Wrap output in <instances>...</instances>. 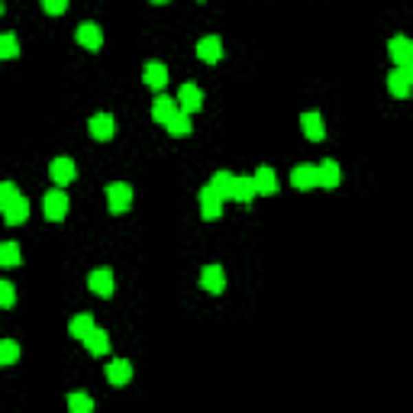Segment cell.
I'll list each match as a JSON object with an SVG mask.
<instances>
[{"instance_id": "obj_1", "label": "cell", "mask_w": 413, "mask_h": 413, "mask_svg": "<svg viewBox=\"0 0 413 413\" xmlns=\"http://www.w3.org/2000/svg\"><path fill=\"white\" fill-rule=\"evenodd\" d=\"M107 203H110V213H126L133 207V188L129 184H110L107 188Z\"/></svg>"}, {"instance_id": "obj_2", "label": "cell", "mask_w": 413, "mask_h": 413, "mask_svg": "<svg viewBox=\"0 0 413 413\" xmlns=\"http://www.w3.org/2000/svg\"><path fill=\"white\" fill-rule=\"evenodd\" d=\"M388 87L394 97H407L413 91V68H394L388 74Z\"/></svg>"}, {"instance_id": "obj_3", "label": "cell", "mask_w": 413, "mask_h": 413, "mask_svg": "<svg viewBox=\"0 0 413 413\" xmlns=\"http://www.w3.org/2000/svg\"><path fill=\"white\" fill-rule=\"evenodd\" d=\"M388 49H391V58L397 62V68H413V43L407 36H394Z\"/></svg>"}, {"instance_id": "obj_4", "label": "cell", "mask_w": 413, "mask_h": 413, "mask_svg": "<svg viewBox=\"0 0 413 413\" xmlns=\"http://www.w3.org/2000/svg\"><path fill=\"white\" fill-rule=\"evenodd\" d=\"M203 107V94L197 85H181L178 91V110H184V113H197Z\"/></svg>"}, {"instance_id": "obj_5", "label": "cell", "mask_w": 413, "mask_h": 413, "mask_svg": "<svg viewBox=\"0 0 413 413\" xmlns=\"http://www.w3.org/2000/svg\"><path fill=\"white\" fill-rule=\"evenodd\" d=\"M65 213H68V194L65 191H49L45 194V220H65Z\"/></svg>"}, {"instance_id": "obj_6", "label": "cell", "mask_w": 413, "mask_h": 413, "mask_svg": "<svg viewBox=\"0 0 413 413\" xmlns=\"http://www.w3.org/2000/svg\"><path fill=\"white\" fill-rule=\"evenodd\" d=\"M87 287H91L97 297H110L113 294V271H110V268H94L91 278H87Z\"/></svg>"}, {"instance_id": "obj_7", "label": "cell", "mask_w": 413, "mask_h": 413, "mask_svg": "<svg viewBox=\"0 0 413 413\" xmlns=\"http://www.w3.org/2000/svg\"><path fill=\"white\" fill-rule=\"evenodd\" d=\"M87 129H91V136H94L97 142H107V139H113V133H117V123H113L110 113H97V117H91Z\"/></svg>"}, {"instance_id": "obj_8", "label": "cell", "mask_w": 413, "mask_h": 413, "mask_svg": "<svg viewBox=\"0 0 413 413\" xmlns=\"http://www.w3.org/2000/svg\"><path fill=\"white\" fill-rule=\"evenodd\" d=\"M339 178H342V171H339V165H336L333 159H326L323 165H317V188L333 191V188H339Z\"/></svg>"}, {"instance_id": "obj_9", "label": "cell", "mask_w": 413, "mask_h": 413, "mask_svg": "<svg viewBox=\"0 0 413 413\" xmlns=\"http://www.w3.org/2000/svg\"><path fill=\"white\" fill-rule=\"evenodd\" d=\"M201 213H203V220H220V213H223V197L213 191L210 184L201 191Z\"/></svg>"}, {"instance_id": "obj_10", "label": "cell", "mask_w": 413, "mask_h": 413, "mask_svg": "<svg viewBox=\"0 0 413 413\" xmlns=\"http://www.w3.org/2000/svg\"><path fill=\"white\" fill-rule=\"evenodd\" d=\"M49 175H52V181L58 184V188H65V184H71L74 175H78V168H74V161L71 159H55L52 165H49Z\"/></svg>"}, {"instance_id": "obj_11", "label": "cell", "mask_w": 413, "mask_h": 413, "mask_svg": "<svg viewBox=\"0 0 413 413\" xmlns=\"http://www.w3.org/2000/svg\"><path fill=\"white\" fill-rule=\"evenodd\" d=\"M26 216H30V203H26L23 194H16V197L3 207V220L10 223V226H20V223H26Z\"/></svg>"}, {"instance_id": "obj_12", "label": "cell", "mask_w": 413, "mask_h": 413, "mask_svg": "<svg viewBox=\"0 0 413 413\" xmlns=\"http://www.w3.org/2000/svg\"><path fill=\"white\" fill-rule=\"evenodd\" d=\"M201 287L203 291H210V294H223V287H226V275H223L220 265H207L201 271Z\"/></svg>"}, {"instance_id": "obj_13", "label": "cell", "mask_w": 413, "mask_h": 413, "mask_svg": "<svg viewBox=\"0 0 413 413\" xmlns=\"http://www.w3.org/2000/svg\"><path fill=\"white\" fill-rule=\"evenodd\" d=\"M255 181V194H265V197H271V194H278V175L268 165H262V168L252 175Z\"/></svg>"}, {"instance_id": "obj_14", "label": "cell", "mask_w": 413, "mask_h": 413, "mask_svg": "<svg viewBox=\"0 0 413 413\" xmlns=\"http://www.w3.org/2000/svg\"><path fill=\"white\" fill-rule=\"evenodd\" d=\"M129 378H133V365H129L126 359H117L107 365V381L113 384V388H123V384H129Z\"/></svg>"}, {"instance_id": "obj_15", "label": "cell", "mask_w": 413, "mask_h": 413, "mask_svg": "<svg viewBox=\"0 0 413 413\" xmlns=\"http://www.w3.org/2000/svg\"><path fill=\"white\" fill-rule=\"evenodd\" d=\"M197 55H201V62H207V65L220 62V58H223V43H220V36H203L201 43H197Z\"/></svg>"}, {"instance_id": "obj_16", "label": "cell", "mask_w": 413, "mask_h": 413, "mask_svg": "<svg viewBox=\"0 0 413 413\" xmlns=\"http://www.w3.org/2000/svg\"><path fill=\"white\" fill-rule=\"evenodd\" d=\"M78 43L94 52V49H100V45H104V32H100V26H97V23H81V26H78Z\"/></svg>"}, {"instance_id": "obj_17", "label": "cell", "mask_w": 413, "mask_h": 413, "mask_svg": "<svg viewBox=\"0 0 413 413\" xmlns=\"http://www.w3.org/2000/svg\"><path fill=\"white\" fill-rule=\"evenodd\" d=\"M291 184H294L297 191L317 188V168H313V165H297V168L291 171Z\"/></svg>"}, {"instance_id": "obj_18", "label": "cell", "mask_w": 413, "mask_h": 413, "mask_svg": "<svg viewBox=\"0 0 413 413\" xmlns=\"http://www.w3.org/2000/svg\"><path fill=\"white\" fill-rule=\"evenodd\" d=\"M300 126H304V136L313 139V142H323V136H326V129H323V117H320L317 110L304 113V117H300Z\"/></svg>"}, {"instance_id": "obj_19", "label": "cell", "mask_w": 413, "mask_h": 413, "mask_svg": "<svg viewBox=\"0 0 413 413\" xmlns=\"http://www.w3.org/2000/svg\"><path fill=\"white\" fill-rule=\"evenodd\" d=\"M142 81H146L148 87H155V91H161V87L168 85V68L161 62H148L146 71H142Z\"/></svg>"}, {"instance_id": "obj_20", "label": "cell", "mask_w": 413, "mask_h": 413, "mask_svg": "<svg viewBox=\"0 0 413 413\" xmlns=\"http://www.w3.org/2000/svg\"><path fill=\"white\" fill-rule=\"evenodd\" d=\"M87 346V352H91V355H107V352H110V339H107V333L104 329H91V333H87L85 339H81Z\"/></svg>"}, {"instance_id": "obj_21", "label": "cell", "mask_w": 413, "mask_h": 413, "mask_svg": "<svg viewBox=\"0 0 413 413\" xmlns=\"http://www.w3.org/2000/svg\"><path fill=\"white\" fill-rule=\"evenodd\" d=\"M175 113H178V100H171V97H155V104H152L155 123H168Z\"/></svg>"}, {"instance_id": "obj_22", "label": "cell", "mask_w": 413, "mask_h": 413, "mask_svg": "<svg viewBox=\"0 0 413 413\" xmlns=\"http://www.w3.org/2000/svg\"><path fill=\"white\" fill-rule=\"evenodd\" d=\"M233 178H236V175H230V171H216V175H213L210 188L220 194L223 201H233Z\"/></svg>"}, {"instance_id": "obj_23", "label": "cell", "mask_w": 413, "mask_h": 413, "mask_svg": "<svg viewBox=\"0 0 413 413\" xmlns=\"http://www.w3.org/2000/svg\"><path fill=\"white\" fill-rule=\"evenodd\" d=\"M255 197V181L252 178H233V201L249 203Z\"/></svg>"}, {"instance_id": "obj_24", "label": "cell", "mask_w": 413, "mask_h": 413, "mask_svg": "<svg viewBox=\"0 0 413 413\" xmlns=\"http://www.w3.org/2000/svg\"><path fill=\"white\" fill-rule=\"evenodd\" d=\"M165 126H168L171 136H191V113L178 110V113H175V117H171Z\"/></svg>"}, {"instance_id": "obj_25", "label": "cell", "mask_w": 413, "mask_h": 413, "mask_svg": "<svg viewBox=\"0 0 413 413\" xmlns=\"http://www.w3.org/2000/svg\"><path fill=\"white\" fill-rule=\"evenodd\" d=\"M20 265V245L16 243H0V268Z\"/></svg>"}, {"instance_id": "obj_26", "label": "cell", "mask_w": 413, "mask_h": 413, "mask_svg": "<svg viewBox=\"0 0 413 413\" xmlns=\"http://www.w3.org/2000/svg\"><path fill=\"white\" fill-rule=\"evenodd\" d=\"M20 55V43L13 32H0V58H16Z\"/></svg>"}, {"instance_id": "obj_27", "label": "cell", "mask_w": 413, "mask_h": 413, "mask_svg": "<svg viewBox=\"0 0 413 413\" xmlns=\"http://www.w3.org/2000/svg\"><path fill=\"white\" fill-rule=\"evenodd\" d=\"M68 329H71V336H74V339H85L87 333L94 329V317H87V313H81V317H74V320H71V326H68Z\"/></svg>"}, {"instance_id": "obj_28", "label": "cell", "mask_w": 413, "mask_h": 413, "mask_svg": "<svg viewBox=\"0 0 413 413\" xmlns=\"http://www.w3.org/2000/svg\"><path fill=\"white\" fill-rule=\"evenodd\" d=\"M20 359V346L13 339H0V365H13Z\"/></svg>"}, {"instance_id": "obj_29", "label": "cell", "mask_w": 413, "mask_h": 413, "mask_svg": "<svg viewBox=\"0 0 413 413\" xmlns=\"http://www.w3.org/2000/svg\"><path fill=\"white\" fill-rule=\"evenodd\" d=\"M68 407H71V413H91L94 410V401H91L87 394H71V397H68Z\"/></svg>"}, {"instance_id": "obj_30", "label": "cell", "mask_w": 413, "mask_h": 413, "mask_svg": "<svg viewBox=\"0 0 413 413\" xmlns=\"http://www.w3.org/2000/svg\"><path fill=\"white\" fill-rule=\"evenodd\" d=\"M16 304V291L10 281H0V307H13Z\"/></svg>"}, {"instance_id": "obj_31", "label": "cell", "mask_w": 413, "mask_h": 413, "mask_svg": "<svg viewBox=\"0 0 413 413\" xmlns=\"http://www.w3.org/2000/svg\"><path fill=\"white\" fill-rule=\"evenodd\" d=\"M16 194H20V191L13 188L10 181H0V213H3V207H7V203H10Z\"/></svg>"}, {"instance_id": "obj_32", "label": "cell", "mask_w": 413, "mask_h": 413, "mask_svg": "<svg viewBox=\"0 0 413 413\" xmlns=\"http://www.w3.org/2000/svg\"><path fill=\"white\" fill-rule=\"evenodd\" d=\"M43 10L52 13V16H62L68 10V0H43Z\"/></svg>"}, {"instance_id": "obj_33", "label": "cell", "mask_w": 413, "mask_h": 413, "mask_svg": "<svg viewBox=\"0 0 413 413\" xmlns=\"http://www.w3.org/2000/svg\"><path fill=\"white\" fill-rule=\"evenodd\" d=\"M152 3H159V7H161V3H168V0H152Z\"/></svg>"}, {"instance_id": "obj_34", "label": "cell", "mask_w": 413, "mask_h": 413, "mask_svg": "<svg viewBox=\"0 0 413 413\" xmlns=\"http://www.w3.org/2000/svg\"><path fill=\"white\" fill-rule=\"evenodd\" d=\"M0 10H3V7H0Z\"/></svg>"}]
</instances>
